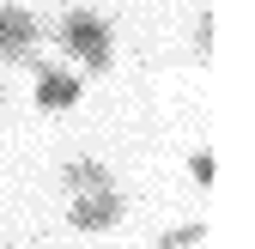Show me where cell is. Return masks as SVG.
<instances>
[{"mask_svg":"<svg viewBox=\"0 0 255 249\" xmlns=\"http://www.w3.org/2000/svg\"><path fill=\"white\" fill-rule=\"evenodd\" d=\"M188 176H195L201 189H213V182H219V158H213V152H195V158H188Z\"/></svg>","mask_w":255,"mask_h":249,"instance_id":"obj_8","label":"cell"},{"mask_svg":"<svg viewBox=\"0 0 255 249\" xmlns=\"http://www.w3.org/2000/svg\"><path fill=\"white\" fill-rule=\"evenodd\" d=\"M213 43H219V24H213V12H201L195 18V61H213Z\"/></svg>","mask_w":255,"mask_h":249,"instance_id":"obj_7","label":"cell"},{"mask_svg":"<svg viewBox=\"0 0 255 249\" xmlns=\"http://www.w3.org/2000/svg\"><path fill=\"white\" fill-rule=\"evenodd\" d=\"M55 37H61V49H67L85 73H110V67H116V30H110L98 12H67Z\"/></svg>","mask_w":255,"mask_h":249,"instance_id":"obj_1","label":"cell"},{"mask_svg":"<svg viewBox=\"0 0 255 249\" xmlns=\"http://www.w3.org/2000/svg\"><path fill=\"white\" fill-rule=\"evenodd\" d=\"M122 213H128L122 189H85V195L67 201V225H73V231H116Z\"/></svg>","mask_w":255,"mask_h":249,"instance_id":"obj_3","label":"cell"},{"mask_svg":"<svg viewBox=\"0 0 255 249\" xmlns=\"http://www.w3.org/2000/svg\"><path fill=\"white\" fill-rule=\"evenodd\" d=\"M61 189L67 195H85V189H116V170L104 158H67L61 164Z\"/></svg>","mask_w":255,"mask_h":249,"instance_id":"obj_5","label":"cell"},{"mask_svg":"<svg viewBox=\"0 0 255 249\" xmlns=\"http://www.w3.org/2000/svg\"><path fill=\"white\" fill-rule=\"evenodd\" d=\"M37 110H49V116H67L79 98H85V79L79 73H67V67H49V61H37Z\"/></svg>","mask_w":255,"mask_h":249,"instance_id":"obj_4","label":"cell"},{"mask_svg":"<svg viewBox=\"0 0 255 249\" xmlns=\"http://www.w3.org/2000/svg\"><path fill=\"white\" fill-rule=\"evenodd\" d=\"M207 243V225L201 219H188V225H170L164 237H158V249H201Z\"/></svg>","mask_w":255,"mask_h":249,"instance_id":"obj_6","label":"cell"},{"mask_svg":"<svg viewBox=\"0 0 255 249\" xmlns=\"http://www.w3.org/2000/svg\"><path fill=\"white\" fill-rule=\"evenodd\" d=\"M37 43H43L37 12L18 0H0V61H37Z\"/></svg>","mask_w":255,"mask_h":249,"instance_id":"obj_2","label":"cell"}]
</instances>
